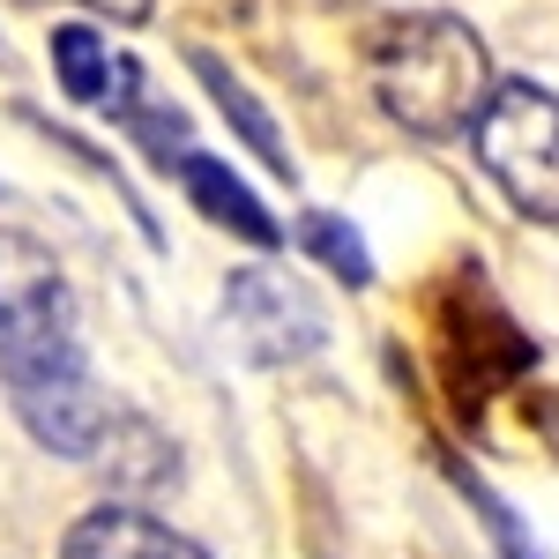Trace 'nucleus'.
<instances>
[{"mask_svg": "<svg viewBox=\"0 0 559 559\" xmlns=\"http://www.w3.org/2000/svg\"><path fill=\"white\" fill-rule=\"evenodd\" d=\"M52 75H60V90L75 105H97V112H134V90H142V68L128 52H112L97 31H83V23L52 31Z\"/></svg>", "mask_w": 559, "mask_h": 559, "instance_id": "39448f33", "label": "nucleus"}, {"mask_svg": "<svg viewBox=\"0 0 559 559\" xmlns=\"http://www.w3.org/2000/svg\"><path fill=\"white\" fill-rule=\"evenodd\" d=\"M299 247H306L313 261H321V269H336L344 284H373V261H366V239L350 231L344 216H329V210H306V216H299Z\"/></svg>", "mask_w": 559, "mask_h": 559, "instance_id": "1a4fd4ad", "label": "nucleus"}, {"mask_svg": "<svg viewBox=\"0 0 559 559\" xmlns=\"http://www.w3.org/2000/svg\"><path fill=\"white\" fill-rule=\"evenodd\" d=\"M194 75L210 83V97L224 105V120H231V128L247 134V150H254L261 165H269V173H284V179H292V150L276 142V120H269V112L254 105V90L239 83V75H231V68H224L216 52H194Z\"/></svg>", "mask_w": 559, "mask_h": 559, "instance_id": "6e6552de", "label": "nucleus"}, {"mask_svg": "<svg viewBox=\"0 0 559 559\" xmlns=\"http://www.w3.org/2000/svg\"><path fill=\"white\" fill-rule=\"evenodd\" d=\"M60 559H210V552L194 537H179L173 522L142 515V508H90L68 530Z\"/></svg>", "mask_w": 559, "mask_h": 559, "instance_id": "423d86ee", "label": "nucleus"}, {"mask_svg": "<svg viewBox=\"0 0 559 559\" xmlns=\"http://www.w3.org/2000/svg\"><path fill=\"white\" fill-rule=\"evenodd\" d=\"M173 173H179V187L194 194V210L210 216V224H224V231H239L247 247H276V239H284L276 216L247 194V179H231V165H216V157H202V150H179Z\"/></svg>", "mask_w": 559, "mask_h": 559, "instance_id": "0eeeda50", "label": "nucleus"}, {"mask_svg": "<svg viewBox=\"0 0 559 559\" xmlns=\"http://www.w3.org/2000/svg\"><path fill=\"white\" fill-rule=\"evenodd\" d=\"M477 165L500 179V194L537 224H559V97L545 83H500L477 120Z\"/></svg>", "mask_w": 559, "mask_h": 559, "instance_id": "7ed1b4c3", "label": "nucleus"}, {"mask_svg": "<svg viewBox=\"0 0 559 559\" xmlns=\"http://www.w3.org/2000/svg\"><path fill=\"white\" fill-rule=\"evenodd\" d=\"M224 313H231L239 344L254 350L261 366L306 358L321 344V306L306 299V284H292L284 269H239L231 292H224Z\"/></svg>", "mask_w": 559, "mask_h": 559, "instance_id": "20e7f679", "label": "nucleus"}, {"mask_svg": "<svg viewBox=\"0 0 559 559\" xmlns=\"http://www.w3.org/2000/svg\"><path fill=\"white\" fill-rule=\"evenodd\" d=\"M0 381L31 440L52 455H97L112 440V403L83 366L68 276L23 231H0Z\"/></svg>", "mask_w": 559, "mask_h": 559, "instance_id": "f257e3e1", "label": "nucleus"}, {"mask_svg": "<svg viewBox=\"0 0 559 559\" xmlns=\"http://www.w3.org/2000/svg\"><path fill=\"white\" fill-rule=\"evenodd\" d=\"M97 15H112V23H142L150 15V0H90Z\"/></svg>", "mask_w": 559, "mask_h": 559, "instance_id": "9d476101", "label": "nucleus"}, {"mask_svg": "<svg viewBox=\"0 0 559 559\" xmlns=\"http://www.w3.org/2000/svg\"><path fill=\"white\" fill-rule=\"evenodd\" d=\"M373 97L395 128L448 142V134H477L500 83L485 38L463 15H403L373 38Z\"/></svg>", "mask_w": 559, "mask_h": 559, "instance_id": "f03ea898", "label": "nucleus"}]
</instances>
